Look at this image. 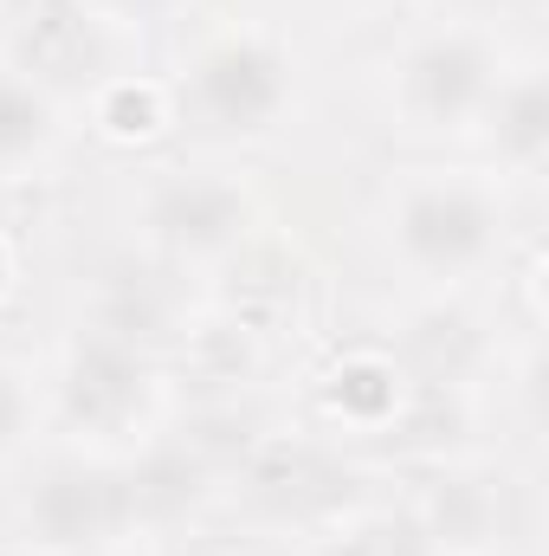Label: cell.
I'll use <instances>...</instances> for the list:
<instances>
[{
  "label": "cell",
  "instance_id": "ba28073f",
  "mask_svg": "<svg viewBox=\"0 0 549 556\" xmlns=\"http://www.w3.org/2000/svg\"><path fill=\"white\" fill-rule=\"evenodd\" d=\"M330 408L343 420H362V427L388 420L401 408V376H395V363H388V356H343L336 376H330Z\"/></svg>",
  "mask_w": 549,
  "mask_h": 556
},
{
  "label": "cell",
  "instance_id": "7a4b0ae2",
  "mask_svg": "<svg viewBox=\"0 0 549 556\" xmlns=\"http://www.w3.org/2000/svg\"><path fill=\"white\" fill-rule=\"evenodd\" d=\"M284 98H291V65L266 39H220L194 65V111L227 137L272 130Z\"/></svg>",
  "mask_w": 549,
  "mask_h": 556
},
{
  "label": "cell",
  "instance_id": "3957f363",
  "mask_svg": "<svg viewBox=\"0 0 549 556\" xmlns=\"http://www.w3.org/2000/svg\"><path fill=\"white\" fill-rule=\"evenodd\" d=\"M491 91H498V65H491L485 39H472V33H433L401 65V104L433 130L472 124L491 104Z\"/></svg>",
  "mask_w": 549,
  "mask_h": 556
},
{
  "label": "cell",
  "instance_id": "277c9868",
  "mask_svg": "<svg viewBox=\"0 0 549 556\" xmlns=\"http://www.w3.org/2000/svg\"><path fill=\"white\" fill-rule=\"evenodd\" d=\"M137 518V498H130V479L117 472H98V466H65L52 472L33 505H26V531L52 551H85V544H111L124 525Z\"/></svg>",
  "mask_w": 549,
  "mask_h": 556
},
{
  "label": "cell",
  "instance_id": "52a82bcc",
  "mask_svg": "<svg viewBox=\"0 0 549 556\" xmlns=\"http://www.w3.org/2000/svg\"><path fill=\"white\" fill-rule=\"evenodd\" d=\"M498 124V149L511 155V162H537L549 149V91L537 72H524V78H511V85H498L491 91V104H485Z\"/></svg>",
  "mask_w": 549,
  "mask_h": 556
},
{
  "label": "cell",
  "instance_id": "5b68a950",
  "mask_svg": "<svg viewBox=\"0 0 549 556\" xmlns=\"http://www.w3.org/2000/svg\"><path fill=\"white\" fill-rule=\"evenodd\" d=\"M149 233L175 260H214L246 233V194L220 175H168L149 194Z\"/></svg>",
  "mask_w": 549,
  "mask_h": 556
},
{
  "label": "cell",
  "instance_id": "8fae6325",
  "mask_svg": "<svg viewBox=\"0 0 549 556\" xmlns=\"http://www.w3.org/2000/svg\"><path fill=\"white\" fill-rule=\"evenodd\" d=\"M20 427H26V389L0 369V453L20 440Z\"/></svg>",
  "mask_w": 549,
  "mask_h": 556
},
{
  "label": "cell",
  "instance_id": "4fadbf2b",
  "mask_svg": "<svg viewBox=\"0 0 549 556\" xmlns=\"http://www.w3.org/2000/svg\"><path fill=\"white\" fill-rule=\"evenodd\" d=\"M130 7H162V0H130Z\"/></svg>",
  "mask_w": 549,
  "mask_h": 556
},
{
  "label": "cell",
  "instance_id": "8992f818",
  "mask_svg": "<svg viewBox=\"0 0 549 556\" xmlns=\"http://www.w3.org/2000/svg\"><path fill=\"white\" fill-rule=\"evenodd\" d=\"M149 395V376H142L137 350L124 337H91L72 350V369H65V415L78 427H124Z\"/></svg>",
  "mask_w": 549,
  "mask_h": 556
},
{
  "label": "cell",
  "instance_id": "9c48e42d",
  "mask_svg": "<svg viewBox=\"0 0 549 556\" xmlns=\"http://www.w3.org/2000/svg\"><path fill=\"white\" fill-rule=\"evenodd\" d=\"M52 137H59L52 104H46L26 78H7V72H0V168H20V162L46 155Z\"/></svg>",
  "mask_w": 549,
  "mask_h": 556
},
{
  "label": "cell",
  "instance_id": "6da1fadb",
  "mask_svg": "<svg viewBox=\"0 0 549 556\" xmlns=\"http://www.w3.org/2000/svg\"><path fill=\"white\" fill-rule=\"evenodd\" d=\"M498 240V207L472 181H413L395 201V247L420 273H472Z\"/></svg>",
  "mask_w": 549,
  "mask_h": 556
},
{
  "label": "cell",
  "instance_id": "30bf717a",
  "mask_svg": "<svg viewBox=\"0 0 549 556\" xmlns=\"http://www.w3.org/2000/svg\"><path fill=\"white\" fill-rule=\"evenodd\" d=\"M104 124H111L117 137H149V130L162 124V98H155L149 85H111V91H104Z\"/></svg>",
  "mask_w": 549,
  "mask_h": 556
},
{
  "label": "cell",
  "instance_id": "7c38bea8",
  "mask_svg": "<svg viewBox=\"0 0 549 556\" xmlns=\"http://www.w3.org/2000/svg\"><path fill=\"white\" fill-rule=\"evenodd\" d=\"M0 285H7V247H0Z\"/></svg>",
  "mask_w": 549,
  "mask_h": 556
}]
</instances>
